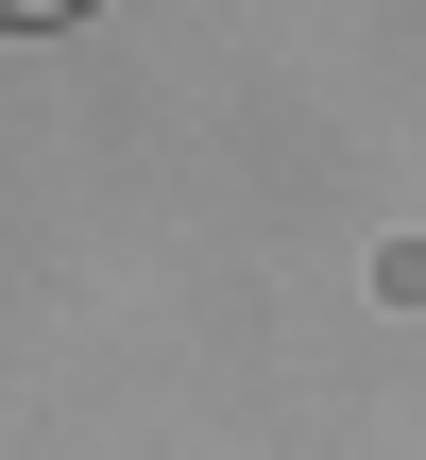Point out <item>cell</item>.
<instances>
[{
  "label": "cell",
  "mask_w": 426,
  "mask_h": 460,
  "mask_svg": "<svg viewBox=\"0 0 426 460\" xmlns=\"http://www.w3.org/2000/svg\"><path fill=\"white\" fill-rule=\"evenodd\" d=\"M0 17H17V34H34V17H68V0H0Z\"/></svg>",
  "instance_id": "obj_1"
}]
</instances>
